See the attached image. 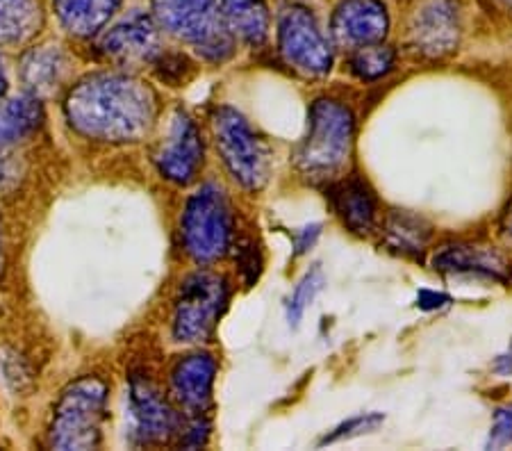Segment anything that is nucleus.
Listing matches in <instances>:
<instances>
[{"mask_svg": "<svg viewBox=\"0 0 512 451\" xmlns=\"http://www.w3.org/2000/svg\"><path fill=\"white\" fill-rule=\"evenodd\" d=\"M66 119L96 142H135L155 121V96L126 73H96L80 80L64 103Z\"/></svg>", "mask_w": 512, "mask_h": 451, "instance_id": "f257e3e1", "label": "nucleus"}, {"mask_svg": "<svg viewBox=\"0 0 512 451\" xmlns=\"http://www.w3.org/2000/svg\"><path fill=\"white\" fill-rule=\"evenodd\" d=\"M353 139L351 110L335 98H317L308 112V133L296 146V169L310 183H330L349 162Z\"/></svg>", "mask_w": 512, "mask_h": 451, "instance_id": "f03ea898", "label": "nucleus"}, {"mask_svg": "<svg viewBox=\"0 0 512 451\" xmlns=\"http://www.w3.org/2000/svg\"><path fill=\"white\" fill-rule=\"evenodd\" d=\"M153 19L208 62H226L235 53V37L226 28L217 0H153Z\"/></svg>", "mask_w": 512, "mask_h": 451, "instance_id": "7ed1b4c3", "label": "nucleus"}, {"mask_svg": "<svg viewBox=\"0 0 512 451\" xmlns=\"http://www.w3.org/2000/svg\"><path fill=\"white\" fill-rule=\"evenodd\" d=\"M107 410V385L96 376H85L62 392L53 410L51 445L55 449H94L101 442Z\"/></svg>", "mask_w": 512, "mask_h": 451, "instance_id": "20e7f679", "label": "nucleus"}, {"mask_svg": "<svg viewBox=\"0 0 512 451\" xmlns=\"http://www.w3.org/2000/svg\"><path fill=\"white\" fill-rule=\"evenodd\" d=\"M212 130L217 151L235 183L249 192L262 190L269 180L271 153L244 114L224 105L212 114Z\"/></svg>", "mask_w": 512, "mask_h": 451, "instance_id": "39448f33", "label": "nucleus"}, {"mask_svg": "<svg viewBox=\"0 0 512 451\" xmlns=\"http://www.w3.org/2000/svg\"><path fill=\"white\" fill-rule=\"evenodd\" d=\"M183 242L198 265H212L226 256L233 244V212L217 185H203L192 194L183 212Z\"/></svg>", "mask_w": 512, "mask_h": 451, "instance_id": "423d86ee", "label": "nucleus"}, {"mask_svg": "<svg viewBox=\"0 0 512 451\" xmlns=\"http://www.w3.org/2000/svg\"><path fill=\"white\" fill-rule=\"evenodd\" d=\"M230 287L224 276L196 272L178 290L173 308V338L185 344L208 342L228 306Z\"/></svg>", "mask_w": 512, "mask_h": 451, "instance_id": "0eeeda50", "label": "nucleus"}, {"mask_svg": "<svg viewBox=\"0 0 512 451\" xmlns=\"http://www.w3.org/2000/svg\"><path fill=\"white\" fill-rule=\"evenodd\" d=\"M278 51L305 78H324L333 69V46L317 16L305 5H287L278 16Z\"/></svg>", "mask_w": 512, "mask_h": 451, "instance_id": "6e6552de", "label": "nucleus"}, {"mask_svg": "<svg viewBox=\"0 0 512 451\" xmlns=\"http://www.w3.org/2000/svg\"><path fill=\"white\" fill-rule=\"evenodd\" d=\"M408 46L426 60H440L456 51L460 14L453 0H417L408 16Z\"/></svg>", "mask_w": 512, "mask_h": 451, "instance_id": "1a4fd4ad", "label": "nucleus"}, {"mask_svg": "<svg viewBox=\"0 0 512 451\" xmlns=\"http://www.w3.org/2000/svg\"><path fill=\"white\" fill-rule=\"evenodd\" d=\"M155 167L169 183L189 185L203 169V139L187 112H173L167 135L153 155Z\"/></svg>", "mask_w": 512, "mask_h": 451, "instance_id": "9d476101", "label": "nucleus"}, {"mask_svg": "<svg viewBox=\"0 0 512 451\" xmlns=\"http://www.w3.org/2000/svg\"><path fill=\"white\" fill-rule=\"evenodd\" d=\"M390 32V14L383 0H342L330 19V37L346 51L381 44Z\"/></svg>", "mask_w": 512, "mask_h": 451, "instance_id": "9b49d317", "label": "nucleus"}, {"mask_svg": "<svg viewBox=\"0 0 512 451\" xmlns=\"http://www.w3.org/2000/svg\"><path fill=\"white\" fill-rule=\"evenodd\" d=\"M130 420L132 433L144 445L167 442L178 431L176 410L164 399L158 385L144 376H132L130 381Z\"/></svg>", "mask_w": 512, "mask_h": 451, "instance_id": "f8f14e48", "label": "nucleus"}, {"mask_svg": "<svg viewBox=\"0 0 512 451\" xmlns=\"http://www.w3.org/2000/svg\"><path fill=\"white\" fill-rule=\"evenodd\" d=\"M101 53L117 64H148L162 53L160 28L153 16L130 14L105 32L101 39Z\"/></svg>", "mask_w": 512, "mask_h": 451, "instance_id": "ddd939ff", "label": "nucleus"}, {"mask_svg": "<svg viewBox=\"0 0 512 451\" xmlns=\"http://www.w3.org/2000/svg\"><path fill=\"white\" fill-rule=\"evenodd\" d=\"M217 360L205 351L180 358L171 372V395L192 417H203L212 404Z\"/></svg>", "mask_w": 512, "mask_h": 451, "instance_id": "4468645a", "label": "nucleus"}, {"mask_svg": "<svg viewBox=\"0 0 512 451\" xmlns=\"http://www.w3.org/2000/svg\"><path fill=\"white\" fill-rule=\"evenodd\" d=\"M433 269L442 274H472L483 276L490 281L508 283L510 267L503 260L501 253H497L490 246L478 244H447L433 256Z\"/></svg>", "mask_w": 512, "mask_h": 451, "instance_id": "2eb2a0df", "label": "nucleus"}, {"mask_svg": "<svg viewBox=\"0 0 512 451\" xmlns=\"http://www.w3.org/2000/svg\"><path fill=\"white\" fill-rule=\"evenodd\" d=\"M330 203L337 212V217L349 226L353 233L369 235L376 226V199L367 187L365 180L358 176L337 180L330 187Z\"/></svg>", "mask_w": 512, "mask_h": 451, "instance_id": "dca6fc26", "label": "nucleus"}, {"mask_svg": "<svg viewBox=\"0 0 512 451\" xmlns=\"http://www.w3.org/2000/svg\"><path fill=\"white\" fill-rule=\"evenodd\" d=\"M121 0H53V12L60 26L76 37H94L101 32Z\"/></svg>", "mask_w": 512, "mask_h": 451, "instance_id": "f3484780", "label": "nucleus"}, {"mask_svg": "<svg viewBox=\"0 0 512 451\" xmlns=\"http://www.w3.org/2000/svg\"><path fill=\"white\" fill-rule=\"evenodd\" d=\"M219 10L233 37L249 46H262L267 41L271 19L264 0H221Z\"/></svg>", "mask_w": 512, "mask_h": 451, "instance_id": "a211bd4d", "label": "nucleus"}, {"mask_svg": "<svg viewBox=\"0 0 512 451\" xmlns=\"http://www.w3.org/2000/svg\"><path fill=\"white\" fill-rule=\"evenodd\" d=\"M44 121V108L39 96L23 94L0 101V146L19 144L30 137Z\"/></svg>", "mask_w": 512, "mask_h": 451, "instance_id": "6ab92c4d", "label": "nucleus"}, {"mask_svg": "<svg viewBox=\"0 0 512 451\" xmlns=\"http://www.w3.org/2000/svg\"><path fill=\"white\" fill-rule=\"evenodd\" d=\"M66 73V55L60 46H37L23 60V82L39 94H48L60 85Z\"/></svg>", "mask_w": 512, "mask_h": 451, "instance_id": "aec40b11", "label": "nucleus"}, {"mask_svg": "<svg viewBox=\"0 0 512 451\" xmlns=\"http://www.w3.org/2000/svg\"><path fill=\"white\" fill-rule=\"evenodd\" d=\"M433 228L424 217L412 215L408 210H394L383 224L385 244L401 253H421L431 240Z\"/></svg>", "mask_w": 512, "mask_h": 451, "instance_id": "412c9836", "label": "nucleus"}, {"mask_svg": "<svg viewBox=\"0 0 512 451\" xmlns=\"http://www.w3.org/2000/svg\"><path fill=\"white\" fill-rule=\"evenodd\" d=\"M39 26L41 7L37 0H0V44H23Z\"/></svg>", "mask_w": 512, "mask_h": 451, "instance_id": "4be33fe9", "label": "nucleus"}, {"mask_svg": "<svg viewBox=\"0 0 512 451\" xmlns=\"http://www.w3.org/2000/svg\"><path fill=\"white\" fill-rule=\"evenodd\" d=\"M396 64V51L392 46L381 44H371V46H362L351 51L349 57V69L358 80L365 82H374L385 78L387 73L394 69Z\"/></svg>", "mask_w": 512, "mask_h": 451, "instance_id": "5701e85b", "label": "nucleus"}, {"mask_svg": "<svg viewBox=\"0 0 512 451\" xmlns=\"http://www.w3.org/2000/svg\"><path fill=\"white\" fill-rule=\"evenodd\" d=\"M324 274H321L319 267H312L310 272H305V276L299 281V285L294 287V292L289 294L287 299V322L292 328L301 324V319L305 315L315 299L319 297V292L324 290Z\"/></svg>", "mask_w": 512, "mask_h": 451, "instance_id": "b1692460", "label": "nucleus"}, {"mask_svg": "<svg viewBox=\"0 0 512 451\" xmlns=\"http://www.w3.org/2000/svg\"><path fill=\"white\" fill-rule=\"evenodd\" d=\"M383 422H385L383 413H362V415L349 417V420L342 422L340 426H335L330 433H326V438L321 440V445H333V442L365 436V433L376 431Z\"/></svg>", "mask_w": 512, "mask_h": 451, "instance_id": "393cba45", "label": "nucleus"}, {"mask_svg": "<svg viewBox=\"0 0 512 451\" xmlns=\"http://www.w3.org/2000/svg\"><path fill=\"white\" fill-rule=\"evenodd\" d=\"M508 445H512V404L494 410L492 429L485 442L487 449H503Z\"/></svg>", "mask_w": 512, "mask_h": 451, "instance_id": "a878e982", "label": "nucleus"}, {"mask_svg": "<svg viewBox=\"0 0 512 451\" xmlns=\"http://www.w3.org/2000/svg\"><path fill=\"white\" fill-rule=\"evenodd\" d=\"M451 303V297L444 292L437 290H421L417 294V308L424 310V313H435V310L447 308Z\"/></svg>", "mask_w": 512, "mask_h": 451, "instance_id": "bb28decb", "label": "nucleus"}, {"mask_svg": "<svg viewBox=\"0 0 512 451\" xmlns=\"http://www.w3.org/2000/svg\"><path fill=\"white\" fill-rule=\"evenodd\" d=\"M321 235V224H310V226H303L301 231L294 233V249H296V256H303V253H308L312 246L317 244Z\"/></svg>", "mask_w": 512, "mask_h": 451, "instance_id": "cd10ccee", "label": "nucleus"}, {"mask_svg": "<svg viewBox=\"0 0 512 451\" xmlns=\"http://www.w3.org/2000/svg\"><path fill=\"white\" fill-rule=\"evenodd\" d=\"M10 158L12 155L7 153V146H0V190L19 176V169H16V164H12Z\"/></svg>", "mask_w": 512, "mask_h": 451, "instance_id": "c85d7f7f", "label": "nucleus"}, {"mask_svg": "<svg viewBox=\"0 0 512 451\" xmlns=\"http://www.w3.org/2000/svg\"><path fill=\"white\" fill-rule=\"evenodd\" d=\"M494 372L501 376H512V342L506 354H501L497 360H494Z\"/></svg>", "mask_w": 512, "mask_h": 451, "instance_id": "c756f323", "label": "nucleus"}, {"mask_svg": "<svg viewBox=\"0 0 512 451\" xmlns=\"http://www.w3.org/2000/svg\"><path fill=\"white\" fill-rule=\"evenodd\" d=\"M501 231H503V237L512 244V203L508 205L506 215H503V224H501Z\"/></svg>", "mask_w": 512, "mask_h": 451, "instance_id": "7c9ffc66", "label": "nucleus"}, {"mask_svg": "<svg viewBox=\"0 0 512 451\" xmlns=\"http://www.w3.org/2000/svg\"><path fill=\"white\" fill-rule=\"evenodd\" d=\"M492 3L497 5L501 12H506L508 16H512V0H492Z\"/></svg>", "mask_w": 512, "mask_h": 451, "instance_id": "2f4dec72", "label": "nucleus"}, {"mask_svg": "<svg viewBox=\"0 0 512 451\" xmlns=\"http://www.w3.org/2000/svg\"><path fill=\"white\" fill-rule=\"evenodd\" d=\"M7 89V78H5V69H3V60H0V98H3Z\"/></svg>", "mask_w": 512, "mask_h": 451, "instance_id": "473e14b6", "label": "nucleus"}, {"mask_svg": "<svg viewBox=\"0 0 512 451\" xmlns=\"http://www.w3.org/2000/svg\"><path fill=\"white\" fill-rule=\"evenodd\" d=\"M3 233H0V274H3Z\"/></svg>", "mask_w": 512, "mask_h": 451, "instance_id": "72a5a7b5", "label": "nucleus"}]
</instances>
